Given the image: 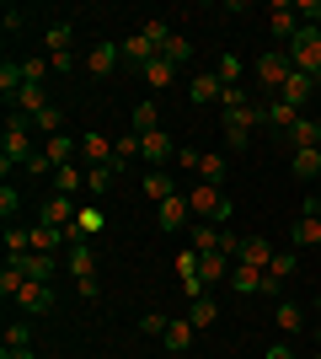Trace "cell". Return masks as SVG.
<instances>
[{
  "mask_svg": "<svg viewBox=\"0 0 321 359\" xmlns=\"http://www.w3.org/2000/svg\"><path fill=\"white\" fill-rule=\"evenodd\" d=\"M187 204H193V220H209V225H230V215H236L230 194L214 188V182H193V188H187Z\"/></svg>",
  "mask_w": 321,
  "mask_h": 359,
  "instance_id": "6da1fadb",
  "label": "cell"
},
{
  "mask_svg": "<svg viewBox=\"0 0 321 359\" xmlns=\"http://www.w3.org/2000/svg\"><path fill=\"white\" fill-rule=\"evenodd\" d=\"M252 75H257V86L262 91H284V81L294 75V60H290V48H268L257 65H252Z\"/></svg>",
  "mask_w": 321,
  "mask_h": 359,
  "instance_id": "7a4b0ae2",
  "label": "cell"
},
{
  "mask_svg": "<svg viewBox=\"0 0 321 359\" xmlns=\"http://www.w3.org/2000/svg\"><path fill=\"white\" fill-rule=\"evenodd\" d=\"M290 60H294V70H306V75H316L321 81V27H300L290 38Z\"/></svg>",
  "mask_w": 321,
  "mask_h": 359,
  "instance_id": "3957f363",
  "label": "cell"
},
{
  "mask_svg": "<svg viewBox=\"0 0 321 359\" xmlns=\"http://www.w3.org/2000/svg\"><path fill=\"white\" fill-rule=\"evenodd\" d=\"M139 194H145V198H155V204H166V198H177V194H183V182L171 177L166 166H150V172L139 177Z\"/></svg>",
  "mask_w": 321,
  "mask_h": 359,
  "instance_id": "277c9868",
  "label": "cell"
},
{
  "mask_svg": "<svg viewBox=\"0 0 321 359\" xmlns=\"http://www.w3.org/2000/svg\"><path fill=\"white\" fill-rule=\"evenodd\" d=\"M139 156L150 166H166V161H177V140L166 135V129H155V135H139Z\"/></svg>",
  "mask_w": 321,
  "mask_h": 359,
  "instance_id": "5b68a950",
  "label": "cell"
},
{
  "mask_svg": "<svg viewBox=\"0 0 321 359\" xmlns=\"http://www.w3.org/2000/svg\"><path fill=\"white\" fill-rule=\"evenodd\" d=\"M76 198H64V194H48L43 198V215H38V220L43 225H54V231H70V225H76Z\"/></svg>",
  "mask_w": 321,
  "mask_h": 359,
  "instance_id": "8992f818",
  "label": "cell"
},
{
  "mask_svg": "<svg viewBox=\"0 0 321 359\" xmlns=\"http://www.w3.org/2000/svg\"><path fill=\"white\" fill-rule=\"evenodd\" d=\"M268 27H273L278 38L290 43V38L306 27V22H300V11H294V0H273V6H268Z\"/></svg>",
  "mask_w": 321,
  "mask_h": 359,
  "instance_id": "52a82bcc",
  "label": "cell"
},
{
  "mask_svg": "<svg viewBox=\"0 0 321 359\" xmlns=\"http://www.w3.org/2000/svg\"><path fill=\"white\" fill-rule=\"evenodd\" d=\"M155 225H161V231H183V225H193V204H187V194L166 198V204L155 210Z\"/></svg>",
  "mask_w": 321,
  "mask_h": 359,
  "instance_id": "ba28073f",
  "label": "cell"
},
{
  "mask_svg": "<svg viewBox=\"0 0 321 359\" xmlns=\"http://www.w3.org/2000/svg\"><path fill=\"white\" fill-rule=\"evenodd\" d=\"M48 306H54V285H38V279H27V285H22V295H16V311L43 316Z\"/></svg>",
  "mask_w": 321,
  "mask_h": 359,
  "instance_id": "9c48e42d",
  "label": "cell"
},
{
  "mask_svg": "<svg viewBox=\"0 0 321 359\" xmlns=\"http://www.w3.org/2000/svg\"><path fill=\"white\" fill-rule=\"evenodd\" d=\"M273 247H268V236H241V252H236V263H252V269L268 273V263H273Z\"/></svg>",
  "mask_w": 321,
  "mask_h": 359,
  "instance_id": "30bf717a",
  "label": "cell"
},
{
  "mask_svg": "<svg viewBox=\"0 0 321 359\" xmlns=\"http://www.w3.org/2000/svg\"><path fill=\"white\" fill-rule=\"evenodd\" d=\"M118 48H123V60L134 65V70H145V65H150V60H161V48H155L150 38H145V32H134V38H123Z\"/></svg>",
  "mask_w": 321,
  "mask_h": 359,
  "instance_id": "8fae6325",
  "label": "cell"
},
{
  "mask_svg": "<svg viewBox=\"0 0 321 359\" xmlns=\"http://www.w3.org/2000/svg\"><path fill=\"white\" fill-rule=\"evenodd\" d=\"M64 263H70V273H76V279H92V273H97L92 241H70V247H64Z\"/></svg>",
  "mask_w": 321,
  "mask_h": 359,
  "instance_id": "7c38bea8",
  "label": "cell"
},
{
  "mask_svg": "<svg viewBox=\"0 0 321 359\" xmlns=\"http://www.w3.org/2000/svg\"><path fill=\"white\" fill-rule=\"evenodd\" d=\"M86 188V161H70V166H54V194L76 198Z\"/></svg>",
  "mask_w": 321,
  "mask_h": 359,
  "instance_id": "4fadbf2b",
  "label": "cell"
},
{
  "mask_svg": "<svg viewBox=\"0 0 321 359\" xmlns=\"http://www.w3.org/2000/svg\"><path fill=\"white\" fill-rule=\"evenodd\" d=\"M316 86H321L316 75H306V70H294L290 81H284V91H278V102H290V107H300V102H306V97H311V91H316Z\"/></svg>",
  "mask_w": 321,
  "mask_h": 359,
  "instance_id": "5bb4252c",
  "label": "cell"
},
{
  "mask_svg": "<svg viewBox=\"0 0 321 359\" xmlns=\"http://www.w3.org/2000/svg\"><path fill=\"white\" fill-rule=\"evenodd\" d=\"M290 273H294V257H290V252H278L273 263H268V273H262V295H278V290L290 285Z\"/></svg>",
  "mask_w": 321,
  "mask_h": 359,
  "instance_id": "9a60e30c",
  "label": "cell"
},
{
  "mask_svg": "<svg viewBox=\"0 0 321 359\" xmlns=\"http://www.w3.org/2000/svg\"><path fill=\"white\" fill-rule=\"evenodd\" d=\"M230 290H236V295H262V269H252V263H230Z\"/></svg>",
  "mask_w": 321,
  "mask_h": 359,
  "instance_id": "2e32d148",
  "label": "cell"
},
{
  "mask_svg": "<svg viewBox=\"0 0 321 359\" xmlns=\"http://www.w3.org/2000/svg\"><path fill=\"white\" fill-rule=\"evenodd\" d=\"M80 161H86V166L113 161V140H107V135H97V129H92V135H80Z\"/></svg>",
  "mask_w": 321,
  "mask_h": 359,
  "instance_id": "e0dca14e",
  "label": "cell"
},
{
  "mask_svg": "<svg viewBox=\"0 0 321 359\" xmlns=\"http://www.w3.org/2000/svg\"><path fill=\"white\" fill-rule=\"evenodd\" d=\"M118 60H123L118 43H97L92 54H86V70H92V75H113V70H118Z\"/></svg>",
  "mask_w": 321,
  "mask_h": 359,
  "instance_id": "ac0fdd59",
  "label": "cell"
},
{
  "mask_svg": "<svg viewBox=\"0 0 321 359\" xmlns=\"http://www.w3.org/2000/svg\"><path fill=\"white\" fill-rule=\"evenodd\" d=\"M193 322H187V316H171V327H166V338H161V344L171 348V354H187V348H193Z\"/></svg>",
  "mask_w": 321,
  "mask_h": 359,
  "instance_id": "d6986e66",
  "label": "cell"
},
{
  "mask_svg": "<svg viewBox=\"0 0 321 359\" xmlns=\"http://www.w3.org/2000/svg\"><path fill=\"white\" fill-rule=\"evenodd\" d=\"M294 123H300V107H290V102H278V97H273V102H268V129L290 140V129H294Z\"/></svg>",
  "mask_w": 321,
  "mask_h": 359,
  "instance_id": "ffe728a7",
  "label": "cell"
},
{
  "mask_svg": "<svg viewBox=\"0 0 321 359\" xmlns=\"http://www.w3.org/2000/svg\"><path fill=\"white\" fill-rule=\"evenodd\" d=\"M118 177H123V172H118L113 161H102V166H86V194H97V198H102V194H107V188H113Z\"/></svg>",
  "mask_w": 321,
  "mask_h": 359,
  "instance_id": "44dd1931",
  "label": "cell"
},
{
  "mask_svg": "<svg viewBox=\"0 0 321 359\" xmlns=\"http://www.w3.org/2000/svg\"><path fill=\"white\" fill-rule=\"evenodd\" d=\"M290 145L294 150H321V118H300L290 129Z\"/></svg>",
  "mask_w": 321,
  "mask_h": 359,
  "instance_id": "7402d4cb",
  "label": "cell"
},
{
  "mask_svg": "<svg viewBox=\"0 0 321 359\" xmlns=\"http://www.w3.org/2000/svg\"><path fill=\"white\" fill-rule=\"evenodd\" d=\"M11 107H16V113H27V118H38V113L48 107V91H43V86H22V91L11 97Z\"/></svg>",
  "mask_w": 321,
  "mask_h": 359,
  "instance_id": "603a6c76",
  "label": "cell"
},
{
  "mask_svg": "<svg viewBox=\"0 0 321 359\" xmlns=\"http://www.w3.org/2000/svg\"><path fill=\"white\" fill-rule=\"evenodd\" d=\"M22 263V273L27 279H38V285H48L54 279V252H27V257H16Z\"/></svg>",
  "mask_w": 321,
  "mask_h": 359,
  "instance_id": "cb8c5ba5",
  "label": "cell"
},
{
  "mask_svg": "<svg viewBox=\"0 0 321 359\" xmlns=\"http://www.w3.org/2000/svg\"><path fill=\"white\" fill-rule=\"evenodd\" d=\"M290 172H294L300 182H321V150H294Z\"/></svg>",
  "mask_w": 321,
  "mask_h": 359,
  "instance_id": "d4e9b609",
  "label": "cell"
},
{
  "mask_svg": "<svg viewBox=\"0 0 321 359\" xmlns=\"http://www.w3.org/2000/svg\"><path fill=\"white\" fill-rule=\"evenodd\" d=\"M199 279H204V285L230 279V257H225V252H204V257H199Z\"/></svg>",
  "mask_w": 321,
  "mask_h": 359,
  "instance_id": "484cf974",
  "label": "cell"
},
{
  "mask_svg": "<svg viewBox=\"0 0 321 359\" xmlns=\"http://www.w3.org/2000/svg\"><path fill=\"white\" fill-rule=\"evenodd\" d=\"M139 75H145V86H150V91H166L171 81H177V65H171V60H150Z\"/></svg>",
  "mask_w": 321,
  "mask_h": 359,
  "instance_id": "4316f807",
  "label": "cell"
},
{
  "mask_svg": "<svg viewBox=\"0 0 321 359\" xmlns=\"http://www.w3.org/2000/svg\"><path fill=\"white\" fill-rule=\"evenodd\" d=\"M220 75L214 70H204V75H193V86H187V97H193V102H220Z\"/></svg>",
  "mask_w": 321,
  "mask_h": 359,
  "instance_id": "83f0119b",
  "label": "cell"
},
{
  "mask_svg": "<svg viewBox=\"0 0 321 359\" xmlns=\"http://www.w3.org/2000/svg\"><path fill=\"white\" fill-rule=\"evenodd\" d=\"M134 161H139V135L129 129L123 140H113V166H118V172H129Z\"/></svg>",
  "mask_w": 321,
  "mask_h": 359,
  "instance_id": "f1b7e54d",
  "label": "cell"
},
{
  "mask_svg": "<svg viewBox=\"0 0 321 359\" xmlns=\"http://www.w3.org/2000/svg\"><path fill=\"white\" fill-rule=\"evenodd\" d=\"M290 241H294V247H321V220H316V215H300L294 231H290Z\"/></svg>",
  "mask_w": 321,
  "mask_h": 359,
  "instance_id": "f546056e",
  "label": "cell"
},
{
  "mask_svg": "<svg viewBox=\"0 0 321 359\" xmlns=\"http://www.w3.org/2000/svg\"><path fill=\"white\" fill-rule=\"evenodd\" d=\"M32 129H38V135H43V140L64 135V107H54V102H48L43 113H38V118H32Z\"/></svg>",
  "mask_w": 321,
  "mask_h": 359,
  "instance_id": "4dcf8cb0",
  "label": "cell"
},
{
  "mask_svg": "<svg viewBox=\"0 0 321 359\" xmlns=\"http://www.w3.org/2000/svg\"><path fill=\"white\" fill-rule=\"evenodd\" d=\"M22 285H27L22 263H16V257H6V273H0V295H6V300H16V295H22Z\"/></svg>",
  "mask_w": 321,
  "mask_h": 359,
  "instance_id": "1f68e13d",
  "label": "cell"
},
{
  "mask_svg": "<svg viewBox=\"0 0 321 359\" xmlns=\"http://www.w3.org/2000/svg\"><path fill=\"white\" fill-rule=\"evenodd\" d=\"M22 86H27V75H22V60H6V65H0V91H6V102H11Z\"/></svg>",
  "mask_w": 321,
  "mask_h": 359,
  "instance_id": "d6a6232c",
  "label": "cell"
},
{
  "mask_svg": "<svg viewBox=\"0 0 321 359\" xmlns=\"http://www.w3.org/2000/svg\"><path fill=\"white\" fill-rule=\"evenodd\" d=\"M273 322H278L284 332H300V327H306V311H300L294 300H278V306H273Z\"/></svg>",
  "mask_w": 321,
  "mask_h": 359,
  "instance_id": "836d02e7",
  "label": "cell"
},
{
  "mask_svg": "<svg viewBox=\"0 0 321 359\" xmlns=\"http://www.w3.org/2000/svg\"><path fill=\"white\" fill-rule=\"evenodd\" d=\"M214 316H220V306H214L209 295L187 300V322H193V327H214Z\"/></svg>",
  "mask_w": 321,
  "mask_h": 359,
  "instance_id": "e575fe53",
  "label": "cell"
},
{
  "mask_svg": "<svg viewBox=\"0 0 321 359\" xmlns=\"http://www.w3.org/2000/svg\"><path fill=\"white\" fill-rule=\"evenodd\" d=\"M161 60H171V65H177V70H183V65H187V60H193V43H187L183 32H171V43H166V48H161Z\"/></svg>",
  "mask_w": 321,
  "mask_h": 359,
  "instance_id": "d590c367",
  "label": "cell"
},
{
  "mask_svg": "<svg viewBox=\"0 0 321 359\" xmlns=\"http://www.w3.org/2000/svg\"><path fill=\"white\" fill-rule=\"evenodd\" d=\"M199 182L225 188V156H204V161H199Z\"/></svg>",
  "mask_w": 321,
  "mask_h": 359,
  "instance_id": "8d00e7d4",
  "label": "cell"
},
{
  "mask_svg": "<svg viewBox=\"0 0 321 359\" xmlns=\"http://www.w3.org/2000/svg\"><path fill=\"white\" fill-rule=\"evenodd\" d=\"M161 129V113H155V102H139L134 107V135H155Z\"/></svg>",
  "mask_w": 321,
  "mask_h": 359,
  "instance_id": "74e56055",
  "label": "cell"
},
{
  "mask_svg": "<svg viewBox=\"0 0 321 359\" xmlns=\"http://www.w3.org/2000/svg\"><path fill=\"white\" fill-rule=\"evenodd\" d=\"M214 75H220V86H241V60H236V54H220Z\"/></svg>",
  "mask_w": 321,
  "mask_h": 359,
  "instance_id": "f35d334b",
  "label": "cell"
},
{
  "mask_svg": "<svg viewBox=\"0 0 321 359\" xmlns=\"http://www.w3.org/2000/svg\"><path fill=\"white\" fill-rule=\"evenodd\" d=\"M32 252V231H16V225H11V231H6V257H27Z\"/></svg>",
  "mask_w": 321,
  "mask_h": 359,
  "instance_id": "ab89813d",
  "label": "cell"
},
{
  "mask_svg": "<svg viewBox=\"0 0 321 359\" xmlns=\"http://www.w3.org/2000/svg\"><path fill=\"white\" fill-rule=\"evenodd\" d=\"M0 348H32V327H27V322H11L6 338H0Z\"/></svg>",
  "mask_w": 321,
  "mask_h": 359,
  "instance_id": "60d3db41",
  "label": "cell"
},
{
  "mask_svg": "<svg viewBox=\"0 0 321 359\" xmlns=\"http://www.w3.org/2000/svg\"><path fill=\"white\" fill-rule=\"evenodd\" d=\"M48 54H70V22H54V27H48Z\"/></svg>",
  "mask_w": 321,
  "mask_h": 359,
  "instance_id": "b9f144b4",
  "label": "cell"
},
{
  "mask_svg": "<svg viewBox=\"0 0 321 359\" xmlns=\"http://www.w3.org/2000/svg\"><path fill=\"white\" fill-rule=\"evenodd\" d=\"M166 327H171V322H166V316H155V311L139 316V332H145V338H166Z\"/></svg>",
  "mask_w": 321,
  "mask_h": 359,
  "instance_id": "7bdbcfd3",
  "label": "cell"
},
{
  "mask_svg": "<svg viewBox=\"0 0 321 359\" xmlns=\"http://www.w3.org/2000/svg\"><path fill=\"white\" fill-rule=\"evenodd\" d=\"M145 38H150L155 48H166V43H171V27L161 22V16H150V22H145Z\"/></svg>",
  "mask_w": 321,
  "mask_h": 359,
  "instance_id": "ee69618b",
  "label": "cell"
},
{
  "mask_svg": "<svg viewBox=\"0 0 321 359\" xmlns=\"http://www.w3.org/2000/svg\"><path fill=\"white\" fill-rule=\"evenodd\" d=\"M22 75H27V86H43L48 81V60H22Z\"/></svg>",
  "mask_w": 321,
  "mask_h": 359,
  "instance_id": "f6af8a7d",
  "label": "cell"
},
{
  "mask_svg": "<svg viewBox=\"0 0 321 359\" xmlns=\"http://www.w3.org/2000/svg\"><path fill=\"white\" fill-rule=\"evenodd\" d=\"M199 161H204V150H193V145H177V161H171V166H183V172H199Z\"/></svg>",
  "mask_w": 321,
  "mask_h": 359,
  "instance_id": "bcb514c9",
  "label": "cell"
},
{
  "mask_svg": "<svg viewBox=\"0 0 321 359\" xmlns=\"http://www.w3.org/2000/svg\"><path fill=\"white\" fill-rule=\"evenodd\" d=\"M246 102H252V97H246L241 86H225V91H220V107H225V113H230V107H246Z\"/></svg>",
  "mask_w": 321,
  "mask_h": 359,
  "instance_id": "7dc6e473",
  "label": "cell"
},
{
  "mask_svg": "<svg viewBox=\"0 0 321 359\" xmlns=\"http://www.w3.org/2000/svg\"><path fill=\"white\" fill-rule=\"evenodd\" d=\"M294 11L306 16V27H316L321 22V0H294Z\"/></svg>",
  "mask_w": 321,
  "mask_h": 359,
  "instance_id": "c3c4849f",
  "label": "cell"
},
{
  "mask_svg": "<svg viewBox=\"0 0 321 359\" xmlns=\"http://www.w3.org/2000/svg\"><path fill=\"white\" fill-rule=\"evenodd\" d=\"M48 70H54V75H70V70H76V54H48Z\"/></svg>",
  "mask_w": 321,
  "mask_h": 359,
  "instance_id": "681fc988",
  "label": "cell"
},
{
  "mask_svg": "<svg viewBox=\"0 0 321 359\" xmlns=\"http://www.w3.org/2000/svg\"><path fill=\"white\" fill-rule=\"evenodd\" d=\"M48 166H54V161H48V156H43V150H38V156H32V161H27V166H22V172H27V177H43V172H48Z\"/></svg>",
  "mask_w": 321,
  "mask_h": 359,
  "instance_id": "f907efd6",
  "label": "cell"
},
{
  "mask_svg": "<svg viewBox=\"0 0 321 359\" xmlns=\"http://www.w3.org/2000/svg\"><path fill=\"white\" fill-rule=\"evenodd\" d=\"M0 215H6V220L16 215V188H0Z\"/></svg>",
  "mask_w": 321,
  "mask_h": 359,
  "instance_id": "816d5d0a",
  "label": "cell"
},
{
  "mask_svg": "<svg viewBox=\"0 0 321 359\" xmlns=\"http://www.w3.org/2000/svg\"><path fill=\"white\" fill-rule=\"evenodd\" d=\"M268 359H294V348L290 344H273V348H268Z\"/></svg>",
  "mask_w": 321,
  "mask_h": 359,
  "instance_id": "f5cc1de1",
  "label": "cell"
},
{
  "mask_svg": "<svg viewBox=\"0 0 321 359\" xmlns=\"http://www.w3.org/2000/svg\"><path fill=\"white\" fill-rule=\"evenodd\" d=\"M6 359H38L32 348H6Z\"/></svg>",
  "mask_w": 321,
  "mask_h": 359,
  "instance_id": "db71d44e",
  "label": "cell"
},
{
  "mask_svg": "<svg viewBox=\"0 0 321 359\" xmlns=\"http://www.w3.org/2000/svg\"><path fill=\"white\" fill-rule=\"evenodd\" d=\"M306 215H316V220H321V198H316V194L306 198Z\"/></svg>",
  "mask_w": 321,
  "mask_h": 359,
  "instance_id": "11a10c76",
  "label": "cell"
},
{
  "mask_svg": "<svg viewBox=\"0 0 321 359\" xmlns=\"http://www.w3.org/2000/svg\"><path fill=\"white\" fill-rule=\"evenodd\" d=\"M316 311H321V290H316Z\"/></svg>",
  "mask_w": 321,
  "mask_h": 359,
  "instance_id": "9f6ffc18",
  "label": "cell"
},
{
  "mask_svg": "<svg viewBox=\"0 0 321 359\" xmlns=\"http://www.w3.org/2000/svg\"><path fill=\"white\" fill-rule=\"evenodd\" d=\"M316 359H321V338H316Z\"/></svg>",
  "mask_w": 321,
  "mask_h": 359,
  "instance_id": "6f0895ef",
  "label": "cell"
}]
</instances>
